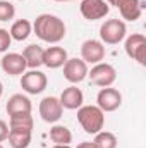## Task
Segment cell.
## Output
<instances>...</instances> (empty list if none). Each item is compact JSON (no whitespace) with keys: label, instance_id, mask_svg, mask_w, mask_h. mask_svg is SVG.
Masks as SVG:
<instances>
[{"label":"cell","instance_id":"27","mask_svg":"<svg viewBox=\"0 0 146 148\" xmlns=\"http://www.w3.org/2000/svg\"><path fill=\"white\" fill-rule=\"evenodd\" d=\"M53 148H71L69 145H55Z\"/></svg>","mask_w":146,"mask_h":148},{"label":"cell","instance_id":"23","mask_svg":"<svg viewBox=\"0 0 146 148\" xmlns=\"http://www.w3.org/2000/svg\"><path fill=\"white\" fill-rule=\"evenodd\" d=\"M16 16V7L7 2V0H0V21H10Z\"/></svg>","mask_w":146,"mask_h":148},{"label":"cell","instance_id":"29","mask_svg":"<svg viewBox=\"0 0 146 148\" xmlns=\"http://www.w3.org/2000/svg\"><path fill=\"white\" fill-rule=\"evenodd\" d=\"M55 2H72V0H55Z\"/></svg>","mask_w":146,"mask_h":148},{"label":"cell","instance_id":"11","mask_svg":"<svg viewBox=\"0 0 146 148\" xmlns=\"http://www.w3.org/2000/svg\"><path fill=\"white\" fill-rule=\"evenodd\" d=\"M122 103V95L115 88H102L96 95V107H100L103 112H113L117 110Z\"/></svg>","mask_w":146,"mask_h":148},{"label":"cell","instance_id":"16","mask_svg":"<svg viewBox=\"0 0 146 148\" xmlns=\"http://www.w3.org/2000/svg\"><path fill=\"white\" fill-rule=\"evenodd\" d=\"M5 110L9 115H16V114H31V100L23 95V93H16L7 100Z\"/></svg>","mask_w":146,"mask_h":148},{"label":"cell","instance_id":"14","mask_svg":"<svg viewBox=\"0 0 146 148\" xmlns=\"http://www.w3.org/2000/svg\"><path fill=\"white\" fill-rule=\"evenodd\" d=\"M67 62V50L62 47H48L43 50V66L48 69H59Z\"/></svg>","mask_w":146,"mask_h":148},{"label":"cell","instance_id":"18","mask_svg":"<svg viewBox=\"0 0 146 148\" xmlns=\"http://www.w3.org/2000/svg\"><path fill=\"white\" fill-rule=\"evenodd\" d=\"M10 38L16 41H24L28 36L33 33V24L28 19H17L12 26H10Z\"/></svg>","mask_w":146,"mask_h":148},{"label":"cell","instance_id":"1","mask_svg":"<svg viewBox=\"0 0 146 148\" xmlns=\"http://www.w3.org/2000/svg\"><path fill=\"white\" fill-rule=\"evenodd\" d=\"M33 29L35 35L46 43H59L65 38V23L53 14H40L33 23Z\"/></svg>","mask_w":146,"mask_h":148},{"label":"cell","instance_id":"2","mask_svg":"<svg viewBox=\"0 0 146 148\" xmlns=\"http://www.w3.org/2000/svg\"><path fill=\"white\" fill-rule=\"evenodd\" d=\"M77 122L88 134H96L105 126V112L96 105H81L77 109Z\"/></svg>","mask_w":146,"mask_h":148},{"label":"cell","instance_id":"6","mask_svg":"<svg viewBox=\"0 0 146 148\" xmlns=\"http://www.w3.org/2000/svg\"><path fill=\"white\" fill-rule=\"evenodd\" d=\"M124 50H126L127 57H131L138 64H141V66L146 64V36L145 35L132 33L131 36H127L126 38Z\"/></svg>","mask_w":146,"mask_h":148},{"label":"cell","instance_id":"15","mask_svg":"<svg viewBox=\"0 0 146 148\" xmlns=\"http://www.w3.org/2000/svg\"><path fill=\"white\" fill-rule=\"evenodd\" d=\"M60 103H62V107L64 109H67V110H77L81 105H83V102H84V95H83V91L77 88V86H69V88H65L64 91H62V95H60Z\"/></svg>","mask_w":146,"mask_h":148},{"label":"cell","instance_id":"30","mask_svg":"<svg viewBox=\"0 0 146 148\" xmlns=\"http://www.w3.org/2000/svg\"><path fill=\"white\" fill-rule=\"evenodd\" d=\"M0 148H3V147H2V143H0Z\"/></svg>","mask_w":146,"mask_h":148},{"label":"cell","instance_id":"9","mask_svg":"<svg viewBox=\"0 0 146 148\" xmlns=\"http://www.w3.org/2000/svg\"><path fill=\"white\" fill-rule=\"evenodd\" d=\"M81 16L88 21H98L108 16L110 5L105 0H83L79 5Z\"/></svg>","mask_w":146,"mask_h":148},{"label":"cell","instance_id":"26","mask_svg":"<svg viewBox=\"0 0 146 148\" xmlns=\"http://www.w3.org/2000/svg\"><path fill=\"white\" fill-rule=\"evenodd\" d=\"M76 148H96V147H95L93 141H83V143H79Z\"/></svg>","mask_w":146,"mask_h":148},{"label":"cell","instance_id":"5","mask_svg":"<svg viewBox=\"0 0 146 148\" xmlns=\"http://www.w3.org/2000/svg\"><path fill=\"white\" fill-rule=\"evenodd\" d=\"M21 88L29 93V95H40L46 90V84H48V79H46V74L38 71V69H31L28 73L21 74Z\"/></svg>","mask_w":146,"mask_h":148},{"label":"cell","instance_id":"3","mask_svg":"<svg viewBox=\"0 0 146 148\" xmlns=\"http://www.w3.org/2000/svg\"><path fill=\"white\" fill-rule=\"evenodd\" d=\"M126 35H127V28H126V23L122 19H108L100 26L102 43L117 45L126 38Z\"/></svg>","mask_w":146,"mask_h":148},{"label":"cell","instance_id":"17","mask_svg":"<svg viewBox=\"0 0 146 148\" xmlns=\"http://www.w3.org/2000/svg\"><path fill=\"white\" fill-rule=\"evenodd\" d=\"M23 57L26 60V67L29 69H38L40 66H43V48L40 45H28L23 50Z\"/></svg>","mask_w":146,"mask_h":148},{"label":"cell","instance_id":"8","mask_svg":"<svg viewBox=\"0 0 146 148\" xmlns=\"http://www.w3.org/2000/svg\"><path fill=\"white\" fill-rule=\"evenodd\" d=\"M62 114H64V107L57 97H45L40 102V115L45 122L55 124L60 121Z\"/></svg>","mask_w":146,"mask_h":148},{"label":"cell","instance_id":"10","mask_svg":"<svg viewBox=\"0 0 146 148\" xmlns=\"http://www.w3.org/2000/svg\"><path fill=\"white\" fill-rule=\"evenodd\" d=\"M105 45L100 40H86L81 45V59L86 64H98L105 59Z\"/></svg>","mask_w":146,"mask_h":148},{"label":"cell","instance_id":"21","mask_svg":"<svg viewBox=\"0 0 146 148\" xmlns=\"http://www.w3.org/2000/svg\"><path fill=\"white\" fill-rule=\"evenodd\" d=\"M50 140L55 145H69L72 141V133H71L69 127L55 124V126L50 127Z\"/></svg>","mask_w":146,"mask_h":148},{"label":"cell","instance_id":"24","mask_svg":"<svg viewBox=\"0 0 146 148\" xmlns=\"http://www.w3.org/2000/svg\"><path fill=\"white\" fill-rule=\"evenodd\" d=\"M10 43H12V38H10L9 29L0 28V53L7 52V50H9V47H10Z\"/></svg>","mask_w":146,"mask_h":148},{"label":"cell","instance_id":"4","mask_svg":"<svg viewBox=\"0 0 146 148\" xmlns=\"http://www.w3.org/2000/svg\"><path fill=\"white\" fill-rule=\"evenodd\" d=\"M88 77H89L91 84L100 86V88H107L115 83L117 71L113 66H110L107 62H98L91 67V71H88Z\"/></svg>","mask_w":146,"mask_h":148},{"label":"cell","instance_id":"25","mask_svg":"<svg viewBox=\"0 0 146 148\" xmlns=\"http://www.w3.org/2000/svg\"><path fill=\"white\" fill-rule=\"evenodd\" d=\"M7 136H9V124H7L5 121H2V119H0V143H2V141H5V140H7Z\"/></svg>","mask_w":146,"mask_h":148},{"label":"cell","instance_id":"12","mask_svg":"<svg viewBox=\"0 0 146 148\" xmlns=\"http://www.w3.org/2000/svg\"><path fill=\"white\" fill-rule=\"evenodd\" d=\"M62 67H64V77L72 84H77L88 77V64L83 59H77V57L67 59V62Z\"/></svg>","mask_w":146,"mask_h":148},{"label":"cell","instance_id":"20","mask_svg":"<svg viewBox=\"0 0 146 148\" xmlns=\"http://www.w3.org/2000/svg\"><path fill=\"white\" fill-rule=\"evenodd\" d=\"M35 121L31 114H16L9 119V129H19V131H33Z\"/></svg>","mask_w":146,"mask_h":148},{"label":"cell","instance_id":"13","mask_svg":"<svg viewBox=\"0 0 146 148\" xmlns=\"http://www.w3.org/2000/svg\"><path fill=\"white\" fill-rule=\"evenodd\" d=\"M0 67L2 71L9 76H21L26 71V60L23 57V53H16V52H10V53H5L0 60Z\"/></svg>","mask_w":146,"mask_h":148},{"label":"cell","instance_id":"7","mask_svg":"<svg viewBox=\"0 0 146 148\" xmlns=\"http://www.w3.org/2000/svg\"><path fill=\"white\" fill-rule=\"evenodd\" d=\"M108 5H115L122 16V19L126 21H138L141 17V12L145 9V2L143 0H105Z\"/></svg>","mask_w":146,"mask_h":148},{"label":"cell","instance_id":"19","mask_svg":"<svg viewBox=\"0 0 146 148\" xmlns=\"http://www.w3.org/2000/svg\"><path fill=\"white\" fill-rule=\"evenodd\" d=\"M9 145L12 148H28L31 143V131H19V129H9Z\"/></svg>","mask_w":146,"mask_h":148},{"label":"cell","instance_id":"28","mask_svg":"<svg viewBox=\"0 0 146 148\" xmlns=\"http://www.w3.org/2000/svg\"><path fill=\"white\" fill-rule=\"evenodd\" d=\"M2 95H3V84H2V81H0V98H2Z\"/></svg>","mask_w":146,"mask_h":148},{"label":"cell","instance_id":"22","mask_svg":"<svg viewBox=\"0 0 146 148\" xmlns=\"http://www.w3.org/2000/svg\"><path fill=\"white\" fill-rule=\"evenodd\" d=\"M95 147L96 148H117V136L110 131H100L95 134V140H93Z\"/></svg>","mask_w":146,"mask_h":148}]
</instances>
